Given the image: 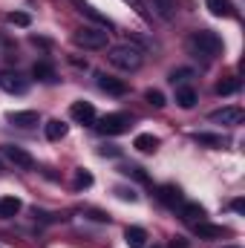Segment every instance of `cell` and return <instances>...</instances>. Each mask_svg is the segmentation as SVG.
Masks as SVG:
<instances>
[{
	"label": "cell",
	"mask_w": 245,
	"mask_h": 248,
	"mask_svg": "<svg viewBox=\"0 0 245 248\" xmlns=\"http://www.w3.org/2000/svg\"><path fill=\"white\" fill-rule=\"evenodd\" d=\"M187 52L202 58V61H211V58H216L222 52V38L216 32H211V29H199V32H193L187 38Z\"/></svg>",
	"instance_id": "obj_1"
},
{
	"label": "cell",
	"mask_w": 245,
	"mask_h": 248,
	"mask_svg": "<svg viewBox=\"0 0 245 248\" xmlns=\"http://www.w3.org/2000/svg\"><path fill=\"white\" fill-rule=\"evenodd\" d=\"M107 61L113 63L116 69L136 72V69H141V63H144V52H141V46H133V44H119V46H110Z\"/></svg>",
	"instance_id": "obj_2"
},
{
	"label": "cell",
	"mask_w": 245,
	"mask_h": 248,
	"mask_svg": "<svg viewBox=\"0 0 245 248\" xmlns=\"http://www.w3.org/2000/svg\"><path fill=\"white\" fill-rule=\"evenodd\" d=\"M72 41L84 49H104L110 41V32L104 26H81V29H75Z\"/></svg>",
	"instance_id": "obj_3"
},
{
	"label": "cell",
	"mask_w": 245,
	"mask_h": 248,
	"mask_svg": "<svg viewBox=\"0 0 245 248\" xmlns=\"http://www.w3.org/2000/svg\"><path fill=\"white\" fill-rule=\"evenodd\" d=\"M0 153H3V159H9L15 168H20V170H32L35 168V159H32V153H26L23 147H17V144H0Z\"/></svg>",
	"instance_id": "obj_4"
},
{
	"label": "cell",
	"mask_w": 245,
	"mask_h": 248,
	"mask_svg": "<svg viewBox=\"0 0 245 248\" xmlns=\"http://www.w3.org/2000/svg\"><path fill=\"white\" fill-rule=\"evenodd\" d=\"M98 127V133H104V136H122L124 130L130 127V116L127 113H110V116H104L101 122L95 124Z\"/></svg>",
	"instance_id": "obj_5"
},
{
	"label": "cell",
	"mask_w": 245,
	"mask_h": 248,
	"mask_svg": "<svg viewBox=\"0 0 245 248\" xmlns=\"http://www.w3.org/2000/svg\"><path fill=\"white\" fill-rule=\"evenodd\" d=\"M0 90L9 95H26L29 93V81L17 72H0Z\"/></svg>",
	"instance_id": "obj_6"
},
{
	"label": "cell",
	"mask_w": 245,
	"mask_h": 248,
	"mask_svg": "<svg viewBox=\"0 0 245 248\" xmlns=\"http://www.w3.org/2000/svg\"><path fill=\"white\" fill-rule=\"evenodd\" d=\"M243 119H245L243 107H222V110H214L211 113V122L214 124H228V127L243 124Z\"/></svg>",
	"instance_id": "obj_7"
},
{
	"label": "cell",
	"mask_w": 245,
	"mask_h": 248,
	"mask_svg": "<svg viewBox=\"0 0 245 248\" xmlns=\"http://www.w3.org/2000/svg\"><path fill=\"white\" fill-rule=\"evenodd\" d=\"M95 78H98V87H101L107 95H127V84H124L122 78H113V75H107V72H98Z\"/></svg>",
	"instance_id": "obj_8"
},
{
	"label": "cell",
	"mask_w": 245,
	"mask_h": 248,
	"mask_svg": "<svg viewBox=\"0 0 245 248\" xmlns=\"http://www.w3.org/2000/svg\"><path fill=\"white\" fill-rule=\"evenodd\" d=\"M69 116L81 124H92L95 122V107H92L90 101H75V104L69 107Z\"/></svg>",
	"instance_id": "obj_9"
},
{
	"label": "cell",
	"mask_w": 245,
	"mask_h": 248,
	"mask_svg": "<svg viewBox=\"0 0 245 248\" xmlns=\"http://www.w3.org/2000/svg\"><path fill=\"white\" fill-rule=\"evenodd\" d=\"M156 196H159V202H162V205H168V208H179V205L184 202L182 190H179L176 185H162Z\"/></svg>",
	"instance_id": "obj_10"
},
{
	"label": "cell",
	"mask_w": 245,
	"mask_h": 248,
	"mask_svg": "<svg viewBox=\"0 0 245 248\" xmlns=\"http://www.w3.org/2000/svg\"><path fill=\"white\" fill-rule=\"evenodd\" d=\"M231 231L225 228V225H211V222H196V237H202V240H222V237H228Z\"/></svg>",
	"instance_id": "obj_11"
},
{
	"label": "cell",
	"mask_w": 245,
	"mask_h": 248,
	"mask_svg": "<svg viewBox=\"0 0 245 248\" xmlns=\"http://www.w3.org/2000/svg\"><path fill=\"white\" fill-rule=\"evenodd\" d=\"M179 217H182L184 222H193V225H196V222L205 219V208H202L199 202H182V205H179Z\"/></svg>",
	"instance_id": "obj_12"
},
{
	"label": "cell",
	"mask_w": 245,
	"mask_h": 248,
	"mask_svg": "<svg viewBox=\"0 0 245 248\" xmlns=\"http://www.w3.org/2000/svg\"><path fill=\"white\" fill-rule=\"evenodd\" d=\"M150 6H153V15L162 20H173L176 15V0H150Z\"/></svg>",
	"instance_id": "obj_13"
},
{
	"label": "cell",
	"mask_w": 245,
	"mask_h": 248,
	"mask_svg": "<svg viewBox=\"0 0 245 248\" xmlns=\"http://www.w3.org/2000/svg\"><path fill=\"white\" fill-rule=\"evenodd\" d=\"M9 124H15V127H35V124H38V113H35V110L9 113Z\"/></svg>",
	"instance_id": "obj_14"
},
{
	"label": "cell",
	"mask_w": 245,
	"mask_h": 248,
	"mask_svg": "<svg viewBox=\"0 0 245 248\" xmlns=\"http://www.w3.org/2000/svg\"><path fill=\"white\" fill-rule=\"evenodd\" d=\"M20 199L17 196H3L0 199V219H12V217H17L20 214Z\"/></svg>",
	"instance_id": "obj_15"
},
{
	"label": "cell",
	"mask_w": 245,
	"mask_h": 248,
	"mask_svg": "<svg viewBox=\"0 0 245 248\" xmlns=\"http://www.w3.org/2000/svg\"><path fill=\"white\" fill-rule=\"evenodd\" d=\"M124 240H127L130 248H144V243H147V231L138 228V225H130V228L124 231Z\"/></svg>",
	"instance_id": "obj_16"
},
{
	"label": "cell",
	"mask_w": 245,
	"mask_h": 248,
	"mask_svg": "<svg viewBox=\"0 0 245 248\" xmlns=\"http://www.w3.org/2000/svg\"><path fill=\"white\" fill-rule=\"evenodd\" d=\"M176 104L182 107V110H190L193 104H196V90L193 87H176Z\"/></svg>",
	"instance_id": "obj_17"
},
{
	"label": "cell",
	"mask_w": 245,
	"mask_h": 248,
	"mask_svg": "<svg viewBox=\"0 0 245 248\" xmlns=\"http://www.w3.org/2000/svg\"><path fill=\"white\" fill-rule=\"evenodd\" d=\"M66 124L61 122V119H52V122H46V127H44V133H46V139L49 141H61L63 136H66Z\"/></svg>",
	"instance_id": "obj_18"
},
{
	"label": "cell",
	"mask_w": 245,
	"mask_h": 248,
	"mask_svg": "<svg viewBox=\"0 0 245 248\" xmlns=\"http://www.w3.org/2000/svg\"><path fill=\"white\" fill-rule=\"evenodd\" d=\"M133 147H136V150H141V153H153V150L159 147V139H156V136H150V133H141V136H136Z\"/></svg>",
	"instance_id": "obj_19"
},
{
	"label": "cell",
	"mask_w": 245,
	"mask_h": 248,
	"mask_svg": "<svg viewBox=\"0 0 245 248\" xmlns=\"http://www.w3.org/2000/svg\"><path fill=\"white\" fill-rule=\"evenodd\" d=\"M205 3H208L211 15H216V17H231V15H234L231 0H205Z\"/></svg>",
	"instance_id": "obj_20"
},
{
	"label": "cell",
	"mask_w": 245,
	"mask_h": 248,
	"mask_svg": "<svg viewBox=\"0 0 245 248\" xmlns=\"http://www.w3.org/2000/svg\"><path fill=\"white\" fill-rule=\"evenodd\" d=\"M32 75L38 78V81H55V66L46 61H38L32 66Z\"/></svg>",
	"instance_id": "obj_21"
},
{
	"label": "cell",
	"mask_w": 245,
	"mask_h": 248,
	"mask_svg": "<svg viewBox=\"0 0 245 248\" xmlns=\"http://www.w3.org/2000/svg\"><path fill=\"white\" fill-rule=\"evenodd\" d=\"M193 141L208 144V147H222V144H225V139H222V136H214V133H196Z\"/></svg>",
	"instance_id": "obj_22"
},
{
	"label": "cell",
	"mask_w": 245,
	"mask_h": 248,
	"mask_svg": "<svg viewBox=\"0 0 245 248\" xmlns=\"http://www.w3.org/2000/svg\"><path fill=\"white\" fill-rule=\"evenodd\" d=\"M240 90V78H228V81H219L216 84V93L219 95H234Z\"/></svg>",
	"instance_id": "obj_23"
},
{
	"label": "cell",
	"mask_w": 245,
	"mask_h": 248,
	"mask_svg": "<svg viewBox=\"0 0 245 248\" xmlns=\"http://www.w3.org/2000/svg\"><path fill=\"white\" fill-rule=\"evenodd\" d=\"M190 78H193V69H173L170 72V84L173 87H184Z\"/></svg>",
	"instance_id": "obj_24"
},
{
	"label": "cell",
	"mask_w": 245,
	"mask_h": 248,
	"mask_svg": "<svg viewBox=\"0 0 245 248\" xmlns=\"http://www.w3.org/2000/svg\"><path fill=\"white\" fill-rule=\"evenodd\" d=\"M6 20H9L12 26H29V23H32V17H29L26 12H9Z\"/></svg>",
	"instance_id": "obj_25"
},
{
	"label": "cell",
	"mask_w": 245,
	"mask_h": 248,
	"mask_svg": "<svg viewBox=\"0 0 245 248\" xmlns=\"http://www.w3.org/2000/svg\"><path fill=\"white\" fill-rule=\"evenodd\" d=\"M90 185H92V173H90V170H84V168H81V170H75V187L81 190V187H90Z\"/></svg>",
	"instance_id": "obj_26"
},
{
	"label": "cell",
	"mask_w": 245,
	"mask_h": 248,
	"mask_svg": "<svg viewBox=\"0 0 245 248\" xmlns=\"http://www.w3.org/2000/svg\"><path fill=\"white\" fill-rule=\"evenodd\" d=\"M124 176H133V179H138V182H147V173L141 170V168H136V165H127V168H122Z\"/></svg>",
	"instance_id": "obj_27"
},
{
	"label": "cell",
	"mask_w": 245,
	"mask_h": 248,
	"mask_svg": "<svg viewBox=\"0 0 245 248\" xmlns=\"http://www.w3.org/2000/svg\"><path fill=\"white\" fill-rule=\"evenodd\" d=\"M144 98H147L153 107H165V104H168V101H165V95H162L159 90H147V93H144Z\"/></svg>",
	"instance_id": "obj_28"
},
{
	"label": "cell",
	"mask_w": 245,
	"mask_h": 248,
	"mask_svg": "<svg viewBox=\"0 0 245 248\" xmlns=\"http://www.w3.org/2000/svg\"><path fill=\"white\" fill-rule=\"evenodd\" d=\"M124 3H127L130 9H136V12H138V15H141L144 20H150V12H147V6H144V0H124Z\"/></svg>",
	"instance_id": "obj_29"
},
{
	"label": "cell",
	"mask_w": 245,
	"mask_h": 248,
	"mask_svg": "<svg viewBox=\"0 0 245 248\" xmlns=\"http://www.w3.org/2000/svg\"><path fill=\"white\" fill-rule=\"evenodd\" d=\"M116 193H119V196H122L124 202H136V199H138V196H136V190H133V187H130V190H127V187H116Z\"/></svg>",
	"instance_id": "obj_30"
},
{
	"label": "cell",
	"mask_w": 245,
	"mask_h": 248,
	"mask_svg": "<svg viewBox=\"0 0 245 248\" xmlns=\"http://www.w3.org/2000/svg\"><path fill=\"white\" fill-rule=\"evenodd\" d=\"M122 150L119 147H113V144H107V147H101V156H119Z\"/></svg>",
	"instance_id": "obj_31"
},
{
	"label": "cell",
	"mask_w": 245,
	"mask_h": 248,
	"mask_svg": "<svg viewBox=\"0 0 245 248\" xmlns=\"http://www.w3.org/2000/svg\"><path fill=\"white\" fill-rule=\"evenodd\" d=\"M231 211H237V214H243V211H245L243 199H234V202H231Z\"/></svg>",
	"instance_id": "obj_32"
},
{
	"label": "cell",
	"mask_w": 245,
	"mask_h": 248,
	"mask_svg": "<svg viewBox=\"0 0 245 248\" xmlns=\"http://www.w3.org/2000/svg\"><path fill=\"white\" fill-rule=\"evenodd\" d=\"M170 248H187V243H184L182 237H176V240H173V243H170Z\"/></svg>",
	"instance_id": "obj_33"
},
{
	"label": "cell",
	"mask_w": 245,
	"mask_h": 248,
	"mask_svg": "<svg viewBox=\"0 0 245 248\" xmlns=\"http://www.w3.org/2000/svg\"><path fill=\"white\" fill-rule=\"evenodd\" d=\"M228 248H240V246H228Z\"/></svg>",
	"instance_id": "obj_34"
}]
</instances>
